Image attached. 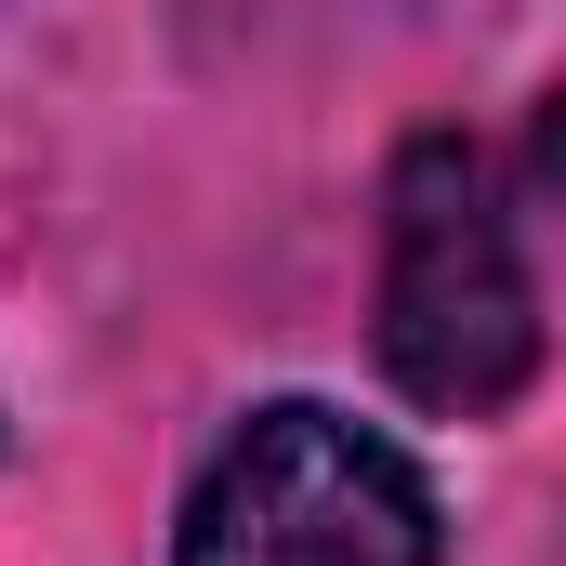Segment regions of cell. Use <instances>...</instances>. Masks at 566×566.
Wrapping results in <instances>:
<instances>
[{
  "instance_id": "6da1fadb",
  "label": "cell",
  "mask_w": 566,
  "mask_h": 566,
  "mask_svg": "<svg viewBox=\"0 0 566 566\" xmlns=\"http://www.w3.org/2000/svg\"><path fill=\"white\" fill-rule=\"evenodd\" d=\"M382 369L448 422H488L541 369V290L514 251L501 158L474 133H409L382 185Z\"/></svg>"
},
{
  "instance_id": "7a4b0ae2",
  "label": "cell",
  "mask_w": 566,
  "mask_h": 566,
  "mask_svg": "<svg viewBox=\"0 0 566 566\" xmlns=\"http://www.w3.org/2000/svg\"><path fill=\"white\" fill-rule=\"evenodd\" d=\"M434 554H448L434 474L316 396H277L224 434L171 541V566H434Z\"/></svg>"
}]
</instances>
